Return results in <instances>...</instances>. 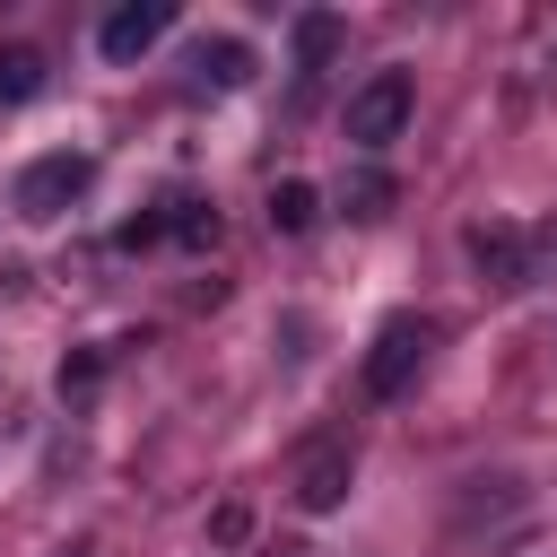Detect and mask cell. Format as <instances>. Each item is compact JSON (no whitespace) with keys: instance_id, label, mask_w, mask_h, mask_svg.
I'll list each match as a JSON object with an SVG mask.
<instances>
[{"instance_id":"obj_15","label":"cell","mask_w":557,"mask_h":557,"mask_svg":"<svg viewBox=\"0 0 557 557\" xmlns=\"http://www.w3.org/2000/svg\"><path fill=\"white\" fill-rule=\"evenodd\" d=\"M244 531H252V513H244V505H218V513H209V540H218V548H235Z\"/></svg>"},{"instance_id":"obj_2","label":"cell","mask_w":557,"mask_h":557,"mask_svg":"<svg viewBox=\"0 0 557 557\" xmlns=\"http://www.w3.org/2000/svg\"><path fill=\"white\" fill-rule=\"evenodd\" d=\"M426 348H435V322H426V313H392V322L374 331L366 366H357L366 400H400V392H409V374L426 366Z\"/></svg>"},{"instance_id":"obj_10","label":"cell","mask_w":557,"mask_h":557,"mask_svg":"<svg viewBox=\"0 0 557 557\" xmlns=\"http://www.w3.org/2000/svg\"><path fill=\"white\" fill-rule=\"evenodd\" d=\"M339 35H348V26H339L331 9H305V17H296V70H305V78H313V70H331Z\"/></svg>"},{"instance_id":"obj_8","label":"cell","mask_w":557,"mask_h":557,"mask_svg":"<svg viewBox=\"0 0 557 557\" xmlns=\"http://www.w3.org/2000/svg\"><path fill=\"white\" fill-rule=\"evenodd\" d=\"M270 226H278V235H313V226H322V191H313L305 174H278V183H270Z\"/></svg>"},{"instance_id":"obj_4","label":"cell","mask_w":557,"mask_h":557,"mask_svg":"<svg viewBox=\"0 0 557 557\" xmlns=\"http://www.w3.org/2000/svg\"><path fill=\"white\" fill-rule=\"evenodd\" d=\"M461 252H470L479 287H496V296L531 287V252H522V226H505V218H470V226H461Z\"/></svg>"},{"instance_id":"obj_1","label":"cell","mask_w":557,"mask_h":557,"mask_svg":"<svg viewBox=\"0 0 557 557\" xmlns=\"http://www.w3.org/2000/svg\"><path fill=\"white\" fill-rule=\"evenodd\" d=\"M87 183H96V157H87V148H52V157H35V165L9 183V209H17L26 226H52L61 209L87 200Z\"/></svg>"},{"instance_id":"obj_7","label":"cell","mask_w":557,"mask_h":557,"mask_svg":"<svg viewBox=\"0 0 557 557\" xmlns=\"http://www.w3.org/2000/svg\"><path fill=\"white\" fill-rule=\"evenodd\" d=\"M331 200H339V218H357V226H374V218H392V200H400V183H392L383 165H348Z\"/></svg>"},{"instance_id":"obj_14","label":"cell","mask_w":557,"mask_h":557,"mask_svg":"<svg viewBox=\"0 0 557 557\" xmlns=\"http://www.w3.org/2000/svg\"><path fill=\"white\" fill-rule=\"evenodd\" d=\"M157 235H165V209H139V218H122V226H113V244H122V252H148Z\"/></svg>"},{"instance_id":"obj_3","label":"cell","mask_w":557,"mask_h":557,"mask_svg":"<svg viewBox=\"0 0 557 557\" xmlns=\"http://www.w3.org/2000/svg\"><path fill=\"white\" fill-rule=\"evenodd\" d=\"M400 131H409V78H400V70H374V78L348 96V139L374 157V148H392Z\"/></svg>"},{"instance_id":"obj_6","label":"cell","mask_w":557,"mask_h":557,"mask_svg":"<svg viewBox=\"0 0 557 557\" xmlns=\"http://www.w3.org/2000/svg\"><path fill=\"white\" fill-rule=\"evenodd\" d=\"M348 479H357L348 444H305V461H296V505H305V513H339V505H348Z\"/></svg>"},{"instance_id":"obj_16","label":"cell","mask_w":557,"mask_h":557,"mask_svg":"<svg viewBox=\"0 0 557 557\" xmlns=\"http://www.w3.org/2000/svg\"><path fill=\"white\" fill-rule=\"evenodd\" d=\"M61 557H96V540H70V548H61Z\"/></svg>"},{"instance_id":"obj_12","label":"cell","mask_w":557,"mask_h":557,"mask_svg":"<svg viewBox=\"0 0 557 557\" xmlns=\"http://www.w3.org/2000/svg\"><path fill=\"white\" fill-rule=\"evenodd\" d=\"M44 96V52L35 44H0V104H35Z\"/></svg>"},{"instance_id":"obj_5","label":"cell","mask_w":557,"mask_h":557,"mask_svg":"<svg viewBox=\"0 0 557 557\" xmlns=\"http://www.w3.org/2000/svg\"><path fill=\"white\" fill-rule=\"evenodd\" d=\"M174 35V0H122L104 26H96V52L104 61H139V52H157Z\"/></svg>"},{"instance_id":"obj_11","label":"cell","mask_w":557,"mask_h":557,"mask_svg":"<svg viewBox=\"0 0 557 557\" xmlns=\"http://www.w3.org/2000/svg\"><path fill=\"white\" fill-rule=\"evenodd\" d=\"M52 392H61V409H87L104 392V348H70L61 374H52Z\"/></svg>"},{"instance_id":"obj_9","label":"cell","mask_w":557,"mask_h":557,"mask_svg":"<svg viewBox=\"0 0 557 557\" xmlns=\"http://www.w3.org/2000/svg\"><path fill=\"white\" fill-rule=\"evenodd\" d=\"M191 70H200V87H244V78H252V44H235V35H209V44L191 52Z\"/></svg>"},{"instance_id":"obj_13","label":"cell","mask_w":557,"mask_h":557,"mask_svg":"<svg viewBox=\"0 0 557 557\" xmlns=\"http://www.w3.org/2000/svg\"><path fill=\"white\" fill-rule=\"evenodd\" d=\"M165 235L191 244V252H209V244H218V209H209V200H165Z\"/></svg>"}]
</instances>
